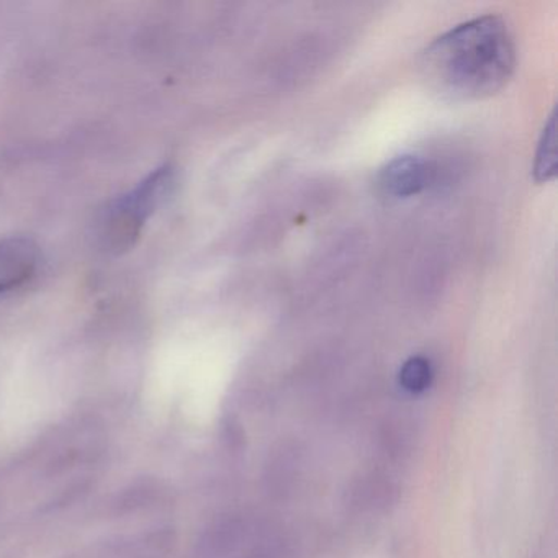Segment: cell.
Here are the masks:
<instances>
[{
    "instance_id": "cell-5",
    "label": "cell",
    "mask_w": 558,
    "mask_h": 558,
    "mask_svg": "<svg viewBox=\"0 0 558 558\" xmlns=\"http://www.w3.org/2000/svg\"><path fill=\"white\" fill-rule=\"evenodd\" d=\"M555 172H557V133H555V117L550 116L542 130L537 153H535V181H550Z\"/></svg>"
},
{
    "instance_id": "cell-1",
    "label": "cell",
    "mask_w": 558,
    "mask_h": 558,
    "mask_svg": "<svg viewBox=\"0 0 558 558\" xmlns=\"http://www.w3.org/2000/svg\"><path fill=\"white\" fill-rule=\"evenodd\" d=\"M420 66L427 86L440 96L485 99L514 73V37L505 19L483 15L436 38L423 51Z\"/></svg>"
},
{
    "instance_id": "cell-2",
    "label": "cell",
    "mask_w": 558,
    "mask_h": 558,
    "mask_svg": "<svg viewBox=\"0 0 558 558\" xmlns=\"http://www.w3.org/2000/svg\"><path fill=\"white\" fill-rule=\"evenodd\" d=\"M172 184L174 171L171 166H162L116 202L104 225V240L110 251L120 254L135 246L146 221L168 198Z\"/></svg>"
},
{
    "instance_id": "cell-4",
    "label": "cell",
    "mask_w": 558,
    "mask_h": 558,
    "mask_svg": "<svg viewBox=\"0 0 558 558\" xmlns=\"http://www.w3.org/2000/svg\"><path fill=\"white\" fill-rule=\"evenodd\" d=\"M429 174V165L420 156H398L381 169L378 182L385 194L413 197L424 191Z\"/></svg>"
},
{
    "instance_id": "cell-6",
    "label": "cell",
    "mask_w": 558,
    "mask_h": 558,
    "mask_svg": "<svg viewBox=\"0 0 558 558\" xmlns=\"http://www.w3.org/2000/svg\"><path fill=\"white\" fill-rule=\"evenodd\" d=\"M430 380H433V367L427 359L411 357L401 367L400 381L408 391L420 393L429 387Z\"/></svg>"
},
{
    "instance_id": "cell-3",
    "label": "cell",
    "mask_w": 558,
    "mask_h": 558,
    "mask_svg": "<svg viewBox=\"0 0 558 558\" xmlns=\"http://www.w3.org/2000/svg\"><path fill=\"white\" fill-rule=\"evenodd\" d=\"M40 251L28 238L0 241V293L24 286L38 267Z\"/></svg>"
}]
</instances>
